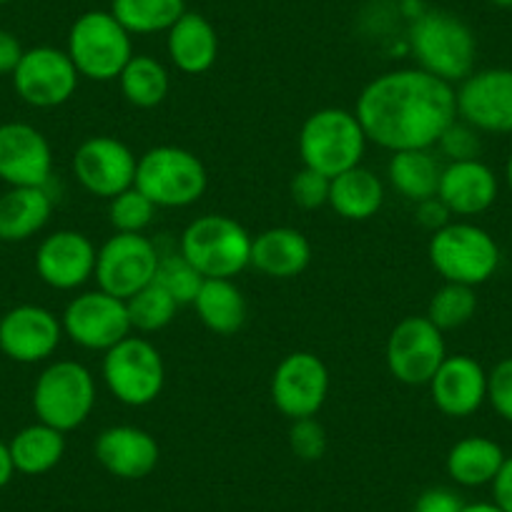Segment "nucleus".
<instances>
[{
	"instance_id": "obj_1",
	"label": "nucleus",
	"mask_w": 512,
	"mask_h": 512,
	"mask_svg": "<svg viewBox=\"0 0 512 512\" xmlns=\"http://www.w3.org/2000/svg\"><path fill=\"white\" fill-rule=\"evenodd\" d=\"M354 113L372 144L392 154L427 151L457 121V91L422 68H397L362 88Z\"/></svg>"
},
{
	"instance_id": "obj_2",
	"label": "nucleus",
	"mask_w": 512,
	"mask_h": 512,
	"mask_svg": "<svg viewBox=\"0 0 512 512\" xmlns=\"http://www.w3.org/2000/svg\"><path fill=\"white\" fill-rule=\"evenodd\" d=\"M367 134L357 113L347 108H319L299 128V156L307 169L334 176L362 164Z\"/></svg>"
},
{
	"instance_id": "obj_3",
	"label": "nucleus",
	"mask_w": 512,
	"mask_h": 512,
	"mask_svg": "<svg viewBox=\"0 0 512 512\" xmlns=\"http://www.w3.org/2000/svg\"><path fill=\"white\" fill-rule=\"evenodd\" d=\"M410 48L417 68L447 83H462L477 61V41L462 18L445 11H427L412 23Z\"/></svg>"
},
{
	"instance_id": "obj_4",
	"label": "nucleus",
	"mask_w": 512,
	"mask_h": 512,
	"mask_svg": "<svg viewBox=\"0 0 512 512\" xmlns=\"http://www.w3.org/2000/svg\"><path fill=\"white\" fill-rule=\"evenodd\" d=\"M430 264L445 282L480 287L500 267V246L490 231L470 221H450L432 234L427 246Z\"/></svg>"
},
{
	"instance_id": "obj_5",
	"label": "nucleus",
	"mask_w": 512,
	"mask_h": 512,
	"mask_svg": "<svg viewBox=\"0 0 512 512\" xmlns=\"http://www.w3.org/2000/svg\"><path fill=\"white\" fill-rule=\"evenodd\" d=\"M251 239L231 216L204 214L186 226L179 251L204 279H234L249 267Z\"/></svg>"
},
{
	"instance_id": "obj_6",
	"label": "nucleus",
	"mask_w": 512,
	"mask_h": 512,
	"mask_svg": "<svg viewBox=\"0 0 512 512\" xmlns=\"http://www.w3.org/2000/svg\"><path fill=\"white\" fill-rule=\"evenodd\" d=\"M134 186L156 209H186L206 194L209 174L189 149L154 146L139 156Z\"/></svg>"
},
{
	"instance_id": "obj_7",
	"label": "nucleus",
	"mask_w": 512,
	"mask_h": 512,
	"mask_svg": "<svg viewBox=\"0 0 512 512\" xmlns=\"http://www.w3.org/2000/svg\"><path fill=\"white\" fill-rule=\"evenodd\" d=\"M68 58L78 76L96 83L116 81L126 63L134 58L131 33L111 11H88L73 21L66 43Z\"/></svg>"
},
{
	"instance_id": "obj_8",
	"label": "nucleus",
	"mask_w": 512,
	"mask_h": 512,
	"mask_svg": "<svg viewBox=\"0 0 512 512\" xmlns=\"http://www.w3.org/2000/svg\"><path fill=\"white\" fill-rule=\"evenodd\" d=\"M96 407V379L91 369L73 359L51 362L33 384V412L38 422L61 432L86 425Z\"/></svg>"
},
{
	"instance_id": "obj_9",
	"label": "nucleus",
	"mask_w": 512,
	"mask_h": 512,
	"mask_svg": "<svg viewBox=\"0 0 512 512\" xmlns=\"http://www.w3.org/2000/svg\"><path fill=\"white\" fill-rule=\"evenodd\" d=\"M103 382L121 405H151L164 392V357L149 339L128 334L103 357Z\"/></svg>"
},
{
	"instance_id": "obj_10",
	"label": "nucleus",
	"mask_w": 512,
	"mask_h": 512,
	"mask_svg": "<svg viewBox=\"0 0 512 512\" xmlns=\"http://www.w3.org/2000/svg\"><path fill=\"white\" fill-rule=\"evenodd\" d=\"M161 254L154 241L144 234H113L98 249L96 282L98 289L118 299H131L156 279Z\"/></svg>"
},
{
	"instance_id": "obj_11",
	"label": "nucleus",
	"mask_w": 512,
	"mask_h": 512,
	"mask_svg": "<svg viewBox=\"0 0 512 512\" xmlns=\"http://www.w3.org/2000/svg\"><path fill=\"white\" fill-rule=\"evenodd\" d=\"M445 357V337L427 317H405L397 322L384 352L390 374L407 387L430 384Z\"/></svg>"
},
{
	"instance_id": "obj_12",
	"label": "nucleus",
	"mask_w": 512,
	"mask_h": 512,
	"mask_svg": "<svg viewBox=\"0 0 512 512\" xmlns=\"http://www.w3.org/2000/svg\"><path fill=\"white\" fill-rule=\"evenodd\" d=\"M61 324L63 334L73 344L91 349V352H108L134 332L126 302L106 294L103 289L73 297L63 309Z\"/></svg>"
},
{
	"instance_id": "obj_13",
	"label": "nucleus",
	"mask_w": 512,
	"mask_h": 512,
	"mask_svg": "<svg viewBox=\"0 0 512 512\" xmlns=\"http://www.w3.org/2000/svg\"><path fill=\"white\" fill-rule=\"evenodd\" d=\"M78 71L66 51L53 46H36L23 53L13 71V88L18 98L33 108H58L78 91Z\"/></svg>"
},
{
	"instance_id": "obj_14",
	"label": "nucleus",
	"mask_w": 512,
	"mask_h": 512,
	"mask_svg": "<svg viewBox=\"0 0 512 512\" xmlns=\"http://www.w3.org/2000/svg\"><path fill=\"white\" fill-rule=\"evenodd\" d=\"M272 402L289 420L317 417L329 397V369L314 352H292L272 374Z\"/></svg>"
},
{
	"instance_id": "obj_15",
	"label": "nucleus",
	"mask_w": 512,
	"mask_h": 512,
	"mask_svg": "<svg viewBox=\"0 0 512 512\" xmlns=\"http://www.w3.org/2000/svg\"><path fill=\"white\" fill-rule=\"evenodd\" d=\"M457 118L480 134H512V68L472 71L457 91Z\"/></svg>"
},
{
	"instance_id": "obj_16",
	"label": "nucleus",
	"mask_w": 512,
	"mask_h": 512,
	"mask_svg": "<svg viewBox=\"0 0 512 512\" xmlns=\"http://www.w3.org/2000/svg\"><path fill=\"white\" fill-rule=\"evenodd\" d=\"M139 159L123 141L113 136H91L73 154L76 181L93 196L111 201L136 181Z\"/></svg>"
},
{
	"instance_id": "obj_17",
	"label": "nucleus",
	"mask_w": 512,
	"mask_h": 512,
	"mask_svg": "<svg viewBox=\"0 0 512 512\" xmlns=\"http://www.w3.org/2000/svg\"><path fill=\"white\" fill-rule=\"evenodd\" d=\"M61 339V317L41 304H18L0 317V352L11 362H46L61 347Z\"/></svg>"
},
{
	"instance_id": "obj_18",
	"label": "nucleus",
	"mask_w": 512,
	"mask_h": 512,
	"mask_svg": "<svg viewBox=\"0 0 512 512\" xmlns=\"http://www.w3.org/2000/svg\"><path fill=\"white\" fill-rule=\"evenodd\" d=\"M96 256L98 249L83 231L58 229L38 244L36 272L51 289L73 292L93 279Z\"/></svg>"
},
{
	"instance_id": "obj_19",
	"label": "nucleus",
	"mask_w": 512,
	"mask_h": 512,
	"mask_svg": "<svg viewBox=\"0 0 512 512\" xmlns=\"http://www.w3.org/2000/svg\"><path fill=\"white\" fill-rule=\"evenodd\" d=\"M53 149L26 121L0 123V181L8 186H48Z\"/></svg>"
},
{
	"instance_id": "obj_20",
	"label": "nucleus",
	"mask_w": 512,
	"mask_h": 512,
	"mask_svg": "<svg viewBox=\"0 0 512 512\" xmlns=\"http://www.w3.org/2000/svg\"><path fill=\"white\" fill-rule=\"evenodd\" d=\"M430 397L447 417H470L487 402V372L470 354H447L430 379Z\"/></svg>"
},
{
	"instance_id": "obj_21",
	"label": "nucleus",
	"mask_w": 512,
	"mask_h": 512,
	"mask_svg": "<svg viewBox=\"0 0 512 512\" xmlns=\"http://www.w3.org/2000/svg\"><path fill=\"white\" fill-rule=\"evenodd\" d=\"M96 460L118 480H141L159 465V442L151 432L134 425L106 427L96 437Z\"/></svg>"
},
{
	"instance_id": "obj_22",
	"label": "nucleus",
	"mask_w": 512,
	"mask_h": 512,
	"mask_svg": "<svg viewBox=\"0 0 512 512\" xmlns=\"http://www.w3.org/2000/svg\"><path fill=\"white\" fill-rule=\"evenodd\" d=\"M497 194H500V181L485 161H450L442 166L437 199L452 216L467 219V216L485 214L497 201Z\"/></svg>"
},
{
	"instance_id": "obj_23",
	"label": "nucleus",
	"mask_w": 512,
	"mask_h": 512,
	"mask_svg": "<svg viewBox=\"0 0 512 512\" xmlns=\"http://www.w3.org/2000/svg\"><path fill=\"white\" fill-rule=\"evenodd\" d=\"M312 262V244L292 226H272L251 239V262L269 279H294Z\"/></svg>"
},
{
	"instance_id": "obj_24",
	"label": "nucleus",
	"mask_w": 512,
	"mask_h": 512,
	"mask_svg": "<svg viewBox=\"0 0 512 512\" xmlns=\"http://www.w3.org/2000/svg\"><path fill=\"white\" fill-rule=\"evenodd\" d=\"M53 216L48 186H11L0 196V241L21 244L46 229Z\"/></svg>"
},
{
	"instance_id": "obj_25",
	"label": "nucleus",
	"mask_w": 512,
	"mask_h": 512,
	"mask_svg": "<svg viewBox=\"0 0 512 512\" xmlns=\"http://www.w3.org/2000/svg\"><path fill=\"white\" fill-rule=\"evenodd\" d=\"M166 51L181 73L201 76L219 58V36L201 13L186 11L166 33Z\"/></svg>"
},
{
	"instance_id": "obj_26",
	"label": "nucleus",
	"mask_w": 512,
	"mask_h": 512,
	"mask_svg": "<svg viewBox=\"0 0 512 512\" xmlns=\"http://www.w3.org/2000/svg\"><path fill=\"white\" fill-rule=\"evenodd\" d=\"M329 206L347 221H367L384 206V184L362 164L334 176L329 184Z\"/></svg>"
},
{
	"instance_id": "obj_27",
	"label": "nucleus",
	"mask_w": 512,
	"mask_h": 512,
	"mask_svg": "<svg viewBox=\"0 0 512 512\" xmlns=\"http://www.w3.org/2000/svg\"><path fill=\"white\" fill-rule=\"evenodd\" d=\"M505 452L495 440L482 435H470L455 442L447 452V475L462 487L492 485L505 462Z\"/></svg>"
},
{
	"instance_id": "obj_28",
	"label": "nucleus",
	"mask_w": 512,
	"mask_h": 512,
	"mask_svg": "<svg viewBox=\"0 0 512 512\" xmlns=\"http://www.w3.org/2000/svg\"><path fill=\"white\" fill-rule=\"evenodd\" d=\"M194 309L201 324L219 337L236 334L246 322V299L231 279H204Z\"/></svg>"
},
{
	"instance_id": "obj_29",
	"label": "nucleus",
	"mask_w": 512,
	"mask_h": 512,
	"mask_svg": "<svg viewBox=\"0 0 512 512\" xmlns=\"http://www.w3.org/2000/svg\"><path fill=\"white\" fill-rule=\"evenodd\" d=\"M8 450H11V460L16 472L21 475H46L51 472L58 462L66 455V432L56 430L51 425H28L23 430H18L13 435V440L8 442Z\"/></svg>"
},
{
	"instance_id": "obj_30",
	"label": "nucleus",
	"mask_w": 512,
	"mask_h": 512,
	"mask_svg": "<svg viewBox=\"0 0 512 512\" xmlns=\"http://www.w3.org/2000/svg\"><path fill=\"white\" fill-rule=\"evenodd\" d=\"M442 164L427 151H397L387 164V179L392 189L412 204L435 199L440 189Z\"/></svg>"
},
{
	"instance_id": "obj_31",
	"label": "nucleus",
	"mask_w": 512,
	"mask_h": 512,
	"mask_svg": "<svg viewBox=\"0 0 512 512\" xmlns=\"http://www.w3.org/2000/svg\"><path fill=\"white\" fill-rule=\"evenodd\" d=\"M123 98L136 108H156L166 101L171 88L169 71L154 56H136L118 76Z\"/></svg>"
},
{
	"instance_id": "obj_32",
	"label": "nucleus",
	"mask_w": 512,
	"mask_h": 512,
	"mask_svg": "<svg viewBox=\"0 0 512 512\" xmlns=\"http://www.w3.org/2000/svg\"><path fill=\"white\" fill-rule=\"evenodd\" d=\"M111 13L131 36L169 33L186 13V0H111Z\"/></svg>"
},
{
	"instance_id": "obj_33",
	"label": "nucleus",
	"mask_w": 512,
	"mask_h": 512,
	"mask_svg": "<svg viewBox=\"0 0 512 512\" xmlns=\"http://www.w3.org/2000/svg\"><path fill=\"white\" fill-rule=\"evenodd\" d=\"M126 307L128 319H131V329H136L141 334H154L174 322L179 304H176V299L161 284L151 282L149 287H144L134 297L126 299Z\"/></svg>"
},
{
	"instance_id": "obj_34",
	"label": "nucleus",
	"mask_w": 512,
	"mask_h": 512,
	"mask_svg": "<svg viewBox=\"0 0 512 512\" xmlns=\"http://www.w3.org/2000/svg\"><path fill=\"white\" fill-rule=\"evenodd\" d=\"M475 312H477L475 287L445 282V287H440L435 294H432L425 317L430 319L440 332H450V329L465 327V324L475 317Z\"/></svg>"
},
{
	"instance_id": "obj_35",
	"label": "nucleus",
	"mask_w": 512,
	"mask_h": 512,
	"mask_svg": "<svg viewBox=\"0 0 512 512\" xmlns=\"http://www.w3.org/2000/svg\"><path fill=\"white\" fill-rule=\"evenodd\" d=\"M156 284L166 289L171 297L176 299V304H194L196 294H199L204 277L196 272V267H191V262L184 254H164L156 269Z\"/></svg>"
},
{
	"instance_id": "obj_36",
	"label": "nucleus",
	"mask_w": 512,
	"mask_h": 512,
	"mask_svg": "<svg viewBox=\"0 0 512 512\" xmlns=\"http://www.w3.org/2000/svg\"><path fill=\"white\" fill-rule=\"evenodd\" d=\"M154 214L156 206L136 186L108 201V221L118 234H144L146 226L154 221Z\"/></svg>"
},
{
	"instance_id": "obj_37",
	"label": "nucleus",
	"mask_w": 512,
	"mask_h": 512,
	"mask_svg": "<svg viewBox=\"0 0 512 512\" xmlns=\"http://www.w3.org/2000/svg\"><path fill=\"white\" fill-rule=\"evenodd\" d=\"M437 149L442 151L447 161H470L477 159L482 151L480 131L472 128L470 123H465L462 118H457L455 123H450L442 139L437 141Z\"/></svg>"
},
{
	"instance_id": "obj_38",
	"label": "nucleus",
	"mask_w": 512,
	"mask_h": 512,
	"mask_svg": "<svg viewBox=\"0 0 512 512\" xmlns=\"http://www.w3.org/2000/svg\"><path fill=\"white\" fill-rule=\"evenodd\" d=\"M289 447L299 460L317 462L327 452V432L314 417L294 420L289 427Z\"/></svg>"
},
{
	"instance_id": "obj_39",
	"label": "nucleus",
	"mask_w": 512,
	"mask_h": 512,
	"mask_svg": "<svg viewBox=\"0 0 512 512\" xmlns=\"http://www.w3.org/2000/svg\"><path fill=\"white\" fill-rule=\"evenodd\" d=\"M329 184L332 179L319 171L307 169L304 166L302 171L292 176V184H289V194H292V201L302 209L314 211V209H322L324 204H329Z\"/></svg>"
},
{
	"instance_id": "obj_40",
	"label": "nucleus",
	"mask_w": 512,
	"mask_h": 512,
	"mask_svg": "<svg viewBox=\"0 0 512 512\" xmlns=\"http://www.w3.org/2000/svg\"><path fill=\"white\" fill-rule=\"evenodd\" d=\"M487 402L502 420L512 425V357L500 359L487 372Z\"/></svg>"
},
{
	"instance_id": "obj_41",
	"label": "nucleus",
	"mask_w": 512,
	"mask_h": 512,
	"mask_svg": "<svg viewBox=\"0 0 512 512\" xmlns=\"http://www.w3.org/2000/svg\"><path fill=\"white\" fill-rule=\"evenodd\" d=\"M465 502L455 490L447 487H430L415 502V512H462Z\"/></svg>"
},
{
	"instance_id": "obj_42",
	"label": "nucleus",
	"mask_w": 512,
	"mask_h": 512,
	"mask_svg": "<svg viewBox=\"0 0 512 512\" xmlns=\"http://www.w3.org/2000/svg\"><path fill=\"white\" fill-rule=\"evenodd\" d=\"M23 53H26V48L21 46V41L11 31L0 28V76H13Z\"/></svg>"
},
{
	"instance_id": "obj_43",
	"label": "nucleus",
	"mask_w": 512,
	"mask_h": 512,
	"mask_svg": "<svg viewBox=\"0 0 512 512\" xmlns=\"http://www.w3.org/2000/svg\"><path fill=\"white\" fill-rule=\"evenodd\" d=\"M450 211H447V206L442 204L440 199H427L422 201V204H417V221H420L425 229H430L432 234H435L437 229H442V226L450 224Z\"/></svg>"
},
{
	"instance_id": "obj_44",
	"label": "nucleus",
	"mask_w": 512,
	"mask_h": 512,
	"mask_svg": "<svg viewBox=\"0 0 512 512\" xmlns=\"http://www.w3.org/2000/svg\"><path fill=\"white\" fill-rule=\"evenodd\" d=\"M492 497L502 512H512V457H505L500 472L492 480Z\"/></svg>"
},
{
	"instance_id": "obj_45",
	"label": "nucleus",
	"mask_w": 512,
	"mask_h": 512,
	"mask_svg": "<svg viewBox=\"0 0 512 512\" xmlns=\"http://www.w3.org/2000/svg\"><path fill=\"white\" fill-rule=\"evenodd\" d=\"M13 475H16V467H13L11 450H8L6 440H0V490L13 480Z\"/></svg>"
},
{
	"instance_id": "obj_46",
	"label": "nucleus",
	"mask_w": 512,
	"mask_h": 512,
	"mask_svg": "<svg viewBox=\"0 0 512 512\" xmlns=\"http://www.w3.org/2000/svg\"><path fill=\"white\" fill-rule=\"evenodd\" d=\"M462 512H502L495 502H472V505H465Z\"/></svg>"
},
{
	"instance_id": "obj_47",
	"label": "nucleus",
	"mask_w": 512,
	"mask_h": 512,
	"mask_svg": "<svg viewBox=\"0 0 512 512\" xmlns=\"http://www.w3.org/2000/svg\"><path fill=\"white\" fill-rule=\"evenodd\" d=\"M505 179H507V186H510V191H512V154L505 164Z\"/></svg>"
},
{
	"instance_id": "obj_48",
	"label": "nucleus",
	"mask_w": 512,
	"mask_h": 512,
	"mask_svg": "<svg viewBox=\"0 0 512 512\" xmlns=\"http://www.w3.org/2000/svg\"><path fill=\"white\" fill-rule=\"evenodd\" d=\"M490 3L497 8H512V0H490Z\"/></svg>"
},
{
	"instance_id": "obj_49",
	"label": "nucleus",
	"mask_w": 512,
	"mask_h": 512,
	"mask_svg": "<svg viewBox=\"0 0 512 512\" xmlns=\"http://www.w3.org/2000/svg\"><path fill=\"white\" fill-rule=\"evenodd\" d=\"M6 3H11V0H0V6H6Z\"/></svg>"
}]
</instances>
